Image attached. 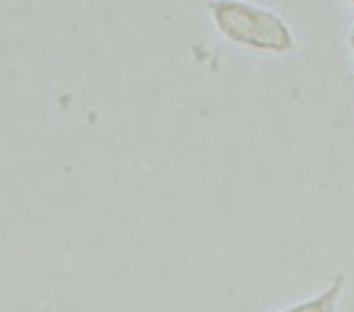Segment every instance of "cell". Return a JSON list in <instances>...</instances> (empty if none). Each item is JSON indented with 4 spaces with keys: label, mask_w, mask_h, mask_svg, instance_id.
<instances>
[{
    "label": "cell",
    "mask_w": 354,
    "mask_h": 312,
    "mask_svg": "<svg viewBox=\"0 0 354 312\" xmlns=\"http://www.w3.org/2000/svg\"><path fill=\"white\" fill-rule=\"evenodd\" d=\"M346 295V276L343 273H335L324 290H318L315 295L310 298H301L290 306H282L279 312H337L340 301Z\"/></svg>",
    "instance_id": "obj_2"
},
{
    "label": "cell",
    "mask_w": 354,
    "mask_h": 312,
    "mask_svg": "<svg viewBox=\"0 0 354 312\" xmlns=\"http://www.w3.org/2000/svg\"><path fill=\"white\" fill-rule=\"evenodd\" d=\"M348 50H351V61H354V22H351V30H348Z\"/></svg>",
    "instance_id": "obj_3"
},
{
    "label": "cell",
    "mask_w": 354,
    "mask_h": 312,
    "mask_svg": "<svg viewBox=\"0 0 354 312\" xmlns=\"http://www.w3.org/2000/svg\"><path fill=\"white\" fill-rule=\"evenodd\" d=\"M351 3H354V0H351Z\"/></svg>",
    "instance_id": "obj_4"
},
{
    "label": "cell",
    "mask_w": 354,
    "mask_h": 312,
    "mask_svg": "<svg viewBox=\"0 0 354 312\" xmlns=\"http://www.w3.org/2000/svg\"><path fill=\"white\" fill-rule=\"evenodd\" d=\"M207 14L216 30L241 47L274 55L296 50V33L290 22L268 6L249 0H207Z\"/></svg>",
    "instance_id": "obj_1"
}]
</instances>
